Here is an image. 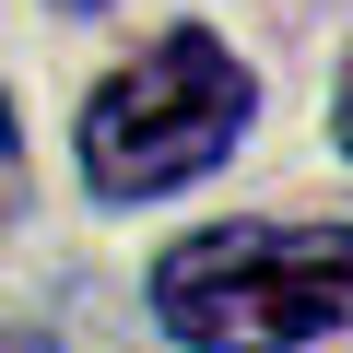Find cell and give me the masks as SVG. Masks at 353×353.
Here are the masks:
<instances>
[{"instance_id": "obj_4", "label": "cell", "mask_w": 353, "mask_h": 353, "mask_svg": "<svg viewBox=\"0 0 353 353\" xmlns=\"http://www.w3.org/2000/svg\"><path fill=\"white\" fill-rule=\"evenodd\" d=\"M341 153H353V59H341Z\"/></svg>"}, {"instance_id": "obj_1", "label": "cell", "mask_w": 353, "mask_h": 353, "mask_svg": "<svg viewBox=\"0 0 353 353\" xmlns=\"http://www.w3.org/2000/svg\"><path fill=\"white\" fill-rule=\"evenodd\" d=\"M248 106H259V83H248V59L212 24L153 36L83 106V189L94 201H165V189H189V176H212L248 141Z\"/></svg>"}, {"instance_id": "obj_3", "label": "cell", "mask_w": 353, "mask_h": 353, "mask_svg": "<svg viewBox=\"0 0 353 353\" xmlns=\"http://www.w3.org/2000/svg\"><path fill=\"white\" fill-rule=\"evenodd\" d=\"M24 201V130H12V94H0V212Z\"/></svg>"}, {"instance_id": "obj_2", "label": "cell", "mask_w": 353, "mask_h": 353, "mask_svg": "<svg viewBox=\"0 0 353 353\" xmlns=\"http://www.w3.org/2000/svg\"><path fill=\"white\" fill-rule=\"evenodd\" d=\"M165 341H330L353 330V224H212L153 259Z\"/></svg>"}, {"instance_id": "obj_5", "label": "cell", "mask_w": 353, "mask_h": 353, "mask_svg": "<svg viewBox=\"0 0 353 353\" xmlns=\"http://www.w3.org/2000/svg\"><path fill=\"white\" fill-rule=\"evenodd\" d=\"M71 12H94V0H71Z\"/></svg>"}]
</instances>
